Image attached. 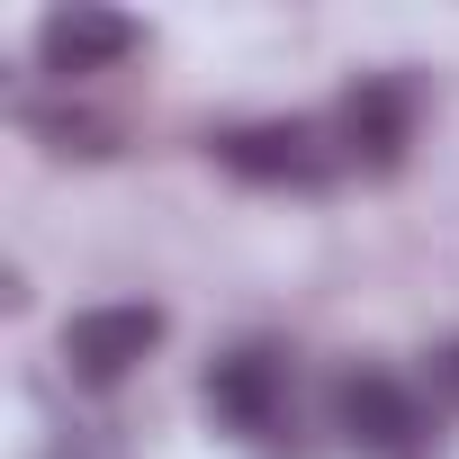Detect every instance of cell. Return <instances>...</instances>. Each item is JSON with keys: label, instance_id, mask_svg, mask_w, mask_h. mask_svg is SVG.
I'll use <instances>...</instances> for the list:
<instances>
[{"label": "cell", "instance_id": "6da1fadb", "mask_svg": "<svg viewBox=\"0 0 459 459\" xmlns=\"http://www.w3.org/2000/svg\"><path fill=\"white\" fill-rule=\"evenodd\" d=\"M207 153L235 171V180H253V189H316V180L333 171V144H325V126H307V117L225 126V135H207Z\"/></svg>", "mask_w": 459, "mask_h": 459}, {"label": "cell", "instance_id": "7a4b0ae2", "mask_svg": "<svg viewBox=\"0 0 459 459\" xmlns=\"http://www.w3.org/2000/svg\"><path fill=\"white\" fill-rule=\"evenodd\" d=\"M207 414L225 432H244V441H271L289 423V360L271 342H235V351H216L207 360Z\"/></svg>", "mask_w": 459, "mask_h": 459}, {"label": "cell", "instance_id": "3957f363", "mask_svg": "<svg viewBox=\"0 0 459 459\" xmlns=\"http://www.w3.org/2000/svg\"><path fill=\"white\" fill-rule=\"evenodd\" d=\"M162 351V307H82L64 325V369L82 387H117Z\"/></svg>", "mask_w": 459, "mask_h": 459}, {"label": "cell", "instance_id": "277c9868", "mask_svg": "<svg viewBox=\"0 0 459 459\" xmlns=\"http://www.w3.org/2000/svg\"><path fill=\"white\" fill-rule=\"evenodd\" d=\"M333 423H342V441H351L360 459H414V450H423V432H432L423 396H414L405 378H387V369H360V378H342V396H333Z\"/></svg>", "mask_w": 459, "mask_h": 459}, {"label": "cell", "instance_id": "5b68a950", "mask_svg": "<svg viewBox=\"0 0 459 459\" xmlns=\"http://www.w3.org/2000/svg\"><path fill=\"white\" fill-rule=\"evenodd\" d=\"M333 135H342V153H351V162L396 171V162H405V144H414V91H405V82H360V91L342 100Z\"/></svg>", "mask_w": 459, "mask_h": 459}, {"label": "cell", "instance_id": "8992f818", "mask_svg": "<svg viewBox=\"0 0 459 459\" xmlns=\"http://www.w3.org/2000/svg\"><path fill=\"white\" fill-rule=\"evenodd\" d=\"M37 55H46V73H55V82L108 73V64H126V55H135V19H117V10H55V19L37 28Z\"/></svg>", "mask_w": 459, "mask_h": 459}, {"label": "cell", "instance_id": "52a82bcc", "mask_svg": "<svg viewBox=\"0 0 459 459\" xmlns=\"http://www.w3.org/2000/svg\"><path fill=\"white\" fill-rule=\"evenodd\" d=\"M432 396H441V405H459V342H441V351H432Z\"/></svg>", "mask_w": 459, "mask_h": 459}]
</instances>
